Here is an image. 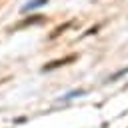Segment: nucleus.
<instances>
[{"instance_id": "nucleus-1", "label": "nucleus", "mask_w": 128, "mask_h": 128, "mask_svg": "<svg viewBox=\"0 0 128 128\" xmlns=\"http://www.w3.org/2000/svg\"><path fill=\"white\" fill-rule=\"evenodd\" d=\"M74 60H76V56H66V58H62V60H54V62L46 64V66H44V70H52V68H58V66L68 64V62H74Z\"/></svg>"}, {"instance_id": "nucleus-2", "label": "nucleus", "mask_w": 128, "mask_h": 128, "mask_svg": "<svg viewBox=\"0 0 128 128\" xmlns=\"http://www.w3.org/2000/svg\"><path fill=\"white\" fill-rule=\"evenodd\" d=\"M48 0H34V2H28V4H24L22 6V12H28V10H34V8H38V6H42V4H46Z\"/></svg>"}]
</instances>
